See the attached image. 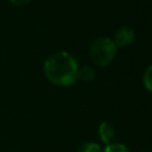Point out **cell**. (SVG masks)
<instances>
[{"label": "cell", "mask_w": 152, "mask_h": 152, "mask_svg": "<svg viewBox=\"0 0 152 152\" xmlns=\"http://www.w3.org/2000/svg\"><path fill=\"white\" fill-rule=\"evenodd\" d=\"M103 152H129V150L124 145V144H120V142H112V144H108Z\"/></svg>", "instance_id": "52a82bcc"}, {"label": "cell", "mask_w": 152, "mask_h": 152, "mask_svg": "<svg viewBox=\"0 0 152 152\" xmlns=\"http://www.w3.org/2000/svg\"><path fill=\"white\" fill-rule=\"evenodd\" d=\"M77 152H101V148H100V145L97 142L88 141V142L82 144L78 147Z\"/></svg>", "instance_id": "8992f818"}, {"label": "cell", "mask_w": 152, "mask_h": 152, "mask_svg": "<svg viewBox=\"0 0 152 152\" xmlns=\"http://www.w3.org/2000/svg\"><path fill=\"white\" fill-rule=\"evenodd\" d=\"M142 82H144V86L147 90L152 91V64L147 66V69L145 70L144 72V76H142Z\"/></svg>", "instance_id": "ba28073f"}, {"label": "cell", "mask_w": 152, "mask_h": 152, "mask_svg": "<svg viewBox=\"0 0 152 152\" xmlns=\"http://www.w3.org/2000/svg\"><path fill=\"white\" fill-rule=\"evenodd\" d=\"M99 135H100L101 140L103 142H106L107 145L112 144V141H113V139L115 137V129L109 122L103 121L99 126Z\"/></svg>", "instance_id": "277c9868"}, {"label": "cell", "mask_w": 152, "mask_h": 152, "mask_svg": "<svg viewBox=\"0 0 152 152\" xmlns=\"http://www.w3.org/2000/svg\"><path fill=\"white\" fill-rule=\"evenodd\" d=\"M77 59L66 51H58L48 57L44 63V75L55 86L69 87L77 80Z\"/></svg>", "instance_id": "6da1fadb"}, {"label": "cell", "mask_w": 152, "mask_h": 152, "mask_svg": "<svg viewBox=\"0 0 152 152\" xmlns=\"http://www.w3.org/2000/svg\"><path fill=\"white\" fill-rule=\"evenodd\" d=\"M90 58L99 66L108 65L116 55V45L108 37L96 38L90 46Z\"/></svg>", "instance_id": "7a4b0ae2"}, {"label": "cell", "mask_w": 152, "mask_h": 152, "mask_svg": "<svg viewBox=\"0 0 152 152\" xmlns=\"http://www.w3.org/2000/svg\"><path fill=\"white\" fill-rule=\"evenodd\" d=\"M95 75L96 72L94 68L90 65H84L82 68H78V71H77V78L82 81H91L95 77Z\"/></svg>", "instance_id": "5b68a950"}, {"label": "cell", "mask_w": 152, "mask_h": 152, "mask_svg": "<svg viewBox=\"0 0 152 152\" xmlns=\"http://www.w3.org/2000/svg\"><path fill=\"white\" fill-rule=\"evenodd\" d=\"M14 6H24V5H27L31 0H10Z\"/></svg>", "instance_id": "9c48e42d"}, {"label": "cell", "mask_w": 152, "mask_h": 152, "mask_svg": "<svg viewBox=\"0 0 152 152\" xmlns=\"http://www.w3.org/2000/svg\"><path fill=\"white\" fill-rule=\"evenodd\" d=\"M135 37L134 31L128 26H121L114 33V44L118 46H128L133 43Z\"/></svg>", "instance_id": "3957f363"}]
</instances>
